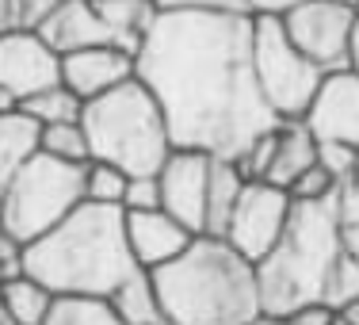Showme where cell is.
<instances>
[{
    "instance_id": "cell-35",
    "label": "cell",
    "mask_w": 359,
    "mask_h": 325,
    "mask_svg": "<svg viewBox=\"0 0 359 325\" xmlns=\"http://www.w3.org/2000/svg\"><path fill=\"white\" fill-rule=\"evenodd\" d=\"M23 27V4L20 0H0V35Z\"/></svg>"
},
{
    "instance_id": "cell-21",
    "label": "cell",
    "mask_w": 359,
    "mask_h": 325,
    "mask_svg": "<svg viewBox=\"0 0 359 325\" xmlns=\"http://www.w3.org/2000/svg\"><path fill=\"white\" fill-rule=\"evenodd\" d=\"M35 150H39V126L27 115H0V192Z\"/></svg>"
},
{
    "instance_id": "cell-9",
    "label": "cell",
    "mask_w": 359,
    "mask_h": 325,
    "mask_svg": "<svg viewBox=\"0 0 359 325\" xmlns=\"http://www.w3.org/2000/svg\"><path fill=\"white\" fill-rule=\"evenodd\" d=\"M290 211H294L290 192H283V187H276L268 180H245L222 237H226L245 260L256 264L276 249V241L283 237Z\"/></svg>"
},
{
    "instance_id": "cell-36",
    "label": "cell",
    "mask_w": 359,
    "mask_h": 325,
    "mask_svg": "<svg viewBox=\"0 0 359 325\" xmlns=\"http://www.w3.org/2000/svg\"><path fill=\"white\" fill-rule=\"evenodd\" d=\"M12 272H20V253H12V249H0V284H4Z\"/></svg>"
},
{
    "instance_id": "cell-43",
    "label": "cell",
    "mask_w": 359,
    "mask_h": 325,
    "mask_svg": "<svg viewBox=\"0 0 359 325\" xmlns=\"http://www.w3.org/2000/svg\"><path fill=\"white\" fill-rule=\"evenodd\" d=\"M0 249H12V253H20V249H15V245L8 241V237H4V230H0Z\"/></svg>"
},
{
    "instance_id": "cell-16",
    "label": "cell",
    "mask_w": 359,
    "mask_h": 325,
    "mask_svg": "<svg viewBox=\"0 0 359 325\" xmlns=\"http://www.w3.org/2000/svg\"><path fill=\"white\" fill-rule=\"evenodd\" d=\"M313 165H318V138L306 131L302 119H279L276 145H271L268 168H264L260 180H268V184H276L287 192V187Z\"/></svg>"
},
{
    "instance_id": "cell-13",
    "label": "cell",
    "mask_w": 359,
    "mask_h": 325,
    "mask_svg": "<svg viewBox=\"0 0 359 325\" xmlns=\"http://www.w3.org/2000/svg\"><path fill=\"white\" fill-rule=\"evenodd\" d=\"M138 77V62H134L130 50H118L104 42V46H84L73 50V54H62V84L69 92L88 104V100H100L104 92L118 88L123 81Z\"/></svg>"
},
{
    "instance_id": "cell-3",
    "label": "cell",
    "mask_w": 359,
    "mask_h": 325,
    "mask_svg": "<svg viewBox=\"0 0 359 325\" xmlns=\"http://www.w3.org/2000/svg\"><path fill=\"white\" fill-rule=\"evenodd\" d=\"M168 325H249L260 318L256 268L226 237L195 234L176 260L149 272Z\"/></svg>"
},
{
    "instance_id": "cell-2",
    "label": "cell",
    "mask_w": 359,
    "mask_h": 325,
    "mask_svg": "<svg viewBox=\"0 0 359 325\" xmlns=\"http://www.w3.org/2000/svg\"><path fill=\"white\" fill-rule=\"evenodd\" d=\"M20 268L57 298H111L138 268L126 245V215L118 207L81 203L54 230L23 245Z\"/></svg>"
},
{
    "instance_id": "cell-45",
    "label": "cell",
    "mask_w": 359,
    "mask_h": 325,
    "mask_svg": "<svg viewBox=\"0 0 359 325\" xmlns=\"http://www.w3.org/2000/svg\"><path fill=\"white\" fill-rule=\"evenodd\" d=\"M348 4H355V8H359V0H348Z\"/></svg>"
},
{
    "instance_id": "cell-39",
    "label": "cell",
    "mask_w": 359,
    "mask_h": 325,
    "mask_svg": "<svg viewBox=\"0 0 359 325\" xmlns=\"http://www.w3.org/2000/svg\"><path fill=\"white\" fill-rule=\"evenodd\" d=\"M337 318H340V321H344V325H359V298H355V303H348V306H344V310H340V314H337Z\"/></svg>"
},
{
    "instance_id": "cell-33",
    "label": "cell",
    "mask_w": 359,
    "mask_h": 325,
    "mask_svg": "<svg viewBox=\"0 0 359 325\" xmlns=\"http://www.w3.org/2000/svg\"><path fill=\"white\" fill-rule=\"evenodd\" d=\"M290 4H298V0H233V8L237 12H245V15H283Z\"/></svg>"
},
{
    "instance_id": "cell-40",
    "label": "cell",
    "mask_w": 359,
    "mask_h": 325,
    "mask_svg": "<svg viewBox=\"0 0 359 325\" xmlns=\"http://www.w3.org/2000/svg\"><path fill=\"white\" fill-rule=\"evenodd\" d=\"M42 325H69V318H65V303H62V298H57V306H54V314H50V318H46V321H42Z\"/></svg>"
},
{
    "instance_id": "cell-18",
    "label": "cell",
    "mask_w": 359,
    "mask_h": 325,
    "mask_svg": "<svg viewBox=\"0 0 359 325\" xmlns=\"http://www.w3.org/2000/svg\"><path fill=\"white\" fill-rule=\"evenodd\" d=\"M96 12L111 35V46L130 50V54H138V46L149 35L153 20H157L153 0H96Z\"/></svg>"
},
{
    "instance_id": "cell-44",
    "label": "cell",
    "mask_w": 359,
    "mask_h": 325,
    "mask_svg": "<svg viewBox=\"0 0 359 325\" xmlns=\"http://www.w3.org/2000/svg\"><path fill=\"white\" fill-rule=\"evenodd\" d=\"M0 325H12V321H8V318H4V310H0Z\"/></svg>"
},
{
    "instance_id": "cell-4",
    "label": "cell",
    "mask_w": 359,
    "mask_h": 325,
    "mask_svg": "<svg viewBox=\"0 0 359 325\" xmlns=\"http://www.w3.org/2000/svg\"><path fill=\"white\" fill-rule=\"evenodd\" d=\"M348 249L332 203H294L283 237L264 260H256L260 314L283 318L306 303H321L332 264Z\"/></svg>"
},
{
    "instance_id": "cell-37",
    "label": "cell",
    "mask_w": 359,
    "mask_h": 325,
    "mask_svg": "<svg viewBox=\"0 0 359 325\" xmlns=\"http://www.w3.org/2000/svg\"><path fill=\"white\" fill-rule=\"evenodd\" d=\"M0 115H20V96L0 84Z\"/></svg>"
},
{
    "instance_id": "cell-30",
    "label": "cell",
    "mask_w": 359,
    "mask_h": 325,
    "mask_svg": "<svg viewBox=\"0 0 359 325\" xmlns=\"http://www.w3.org/2000/svg\"><path fill=\"white\" fill-rule=\"evenodd\" d=\"M359 150L355 145H344V142H318V165L325 168V173L337 176V184L344 180L348 173H352Z\"/></svg>"
},
{
    "instance_id": "cell-11",
    "label": "cell",
    "mask_w": 359,
    "mask_h": 325,
    "mask_svg": "<svg viewBox=\"0 0 359 325\" xmlns=\"http://www.w3.org/2000/svg\"><path fill=\"white\" fill-rule=\"evenodd\" d=\"M302 123L318 142H344L359 150V73L348 65L325 73L310 107L302 111Z\"/></svg>"
},
{
    "instance_id": "cell-38",
    "label": "cell",
    "mask_w": 359,
    "mask_h": 325,
    "mask_svg": "<svg viewBox=\"0 0 359 325\" xmlns=\"http://www.w3.org/2000/svg\"><path fill=\"white\" fill-rule=\"evenodd\" d=\"M348 69L359 73V20H355V27H352V42H348Z\"/></svg>"
},
{
    "instance_id": "cell-23",
    "label": "cell",
    "mask_w": 359,
    "mask_h": 325,
    "mask_svg": "<svg viewBox=\"0 0 359 325\" xmlns=\"http://www.w3.org/2000/svg\"><path fill=\"white\" fill-rule=\"evenodd\" d=\"M126 180L130 173H123L111 161H84V203H100V207H118L123 211V195H126Z\"/></svg>"
},
{
    "instance_id": "cell-14",
    "label": "cell",
    "mask_w": 359,
    "mask_h": 325,
    "mask_svg": "<svg viewBox=\"0 0 359 325\" xmlns=\"http://www.w3.org/2000/svg\"><path fill=\"white\" fill-rule=\"evenodd\" d=\"M126 215V245H130L134 264L145 272L161 268V264L176 260L187 245L195 241V234L180 218H172L165 207L153 211H123Z\"/></svg>"
},
{
    "instance_id": "cell-47",
    "label": "cell",
    "mask_w": 359,
    "mask_h": 325,
    "mask_svg": "<svg viewBox=\"0 0 359 325\" xmlns=\"http://www.w3.org/2000/svg\"><path fill=\"white\" fill-rule=\"evenodd\" d=\"M337 325H344V321H340V318H337Z\"/></svg>"
},
{
    "instance_id": "cell-25",
    "label": "cell",
    "mask_w": 359,
    "mask_h": 325,
    "mask_svg": "<svg viewBox=\"0 0 359 325\" xmlns=\"http://www.w3.org/2000/svg\"><path fill=\"white\" fill-rule=\"evenodd\" d=\"M359 298V256L352 249L340 253V260L332 264L329 279H325V291H321V303L332 306V310H344L348 303H355Z\"/></svg>"
},
{
    "instance_id": "cell-32",
    "label": "cell",
    "mask_w": 359,
    "mask_h": 325,
    "mask_svg": "<svg viewBox=\"0 0 359 325\" xmlns=\"http://www.w3.org/2000/svg\"><path fill=\"white\" fill-rule=\"evenodd\" d=\"M153 4L157 12H218V8H233V0H153Z\"/></svg>"
},
{
    "instance_id": "cell-41",
    "label": "cell",
    "mask_w": 359,
    "mask_h": 325,
    "mask_svg": "<svg viewBox=\"0 0 359 325\" xmlns=\"http://www.w3.org/2000/svg\"><path fill=\"white\" fill-rule=\"evenodd\" d=\"M344 241H348V249H352V253L359 256V226H352V230H344Z\"/></svg>"
},
{
    "instance_id": "cell-31",
    "label": "cell",
    "mask_w": 359,
    "mask_h": 325,
    "mask_svg": "<svg viewBox=\"0 0 359 325\" xmlns=\"http://www.w3.org/2000/svg\"><path fill=\"white\" fill-rule=\"evenodd\" d=\"M279 325H337V310L325 303H306L279 318Z\"/></svg>"
},
{
    "instance_id": "cell-42",
    "label": "cell",
    "mask_w": 359,
    "mask_h": 325,
    "mask_svg": "<svg viewBox=\"0 0 359 325\" xmlns=\"http://www.w3.org/2000/svg\"><path fill=\"white\" fill-rule=\"evenodd\" d=\"M249 325H279V318H268V314H260V318H252Z\"/></svg>"
},
{
    "instance_id": "cell-26",
    "label": "cell",
    "mask_w": 359,
    "mask_h": 325,
    "mask_svg": "<svg viewBox=\"0 0 359 325\" xmlns=\"http://www.w3.org/2000/svg\"><path fill=\"white\" fill-rule=\"evenodd\" d=\"M69 325H126L107 298H62Z\"/></svg>"
},
{
    "instance_id": "cell-8",
    "label": "cell",
    "mask_w": 359,
    "mask_h": 325,
    "mask_svg": "<svg viewBox=\"0 0 359 325\" xmlns=\"http://www.w3.org/2000/svg\"><path fill=\"white\" fill-rule=\"evenodd\" d=\"M355 20L359 8L348 0H298L279 15L287 39L325 73L348 65V42H352Z\"/></svg>"
},
{
    "instance_id": "cell-12",
    "label": "cell",
    "mask_w": 359,
    "mask_h": 325,
    "mask_svg": "<svg viewBox=\"0 0 359 325\" xmlns=\"http://www.w3.org/2000/svg\"><path fill=\"white\" fill-rule=\"evenodd\" d=\"M0 84L20 96V104L35 92L62 84V54L46 46V39L31 27L0 35Z\"/></svg>"
},
{
    "instance_id": "cell-27",
    "label": "cell",
    "mask_w": 359,
    "mask_h": 325,
    "mask_svg": "<svg viewBox=\"0 0 359 325\" xmlns=\"http://www.w3.org/2000/svg\"><path fill=\"white\" fill-rule=\"evenodd\" d=\"M287 192H290V199H294V203H329L332 192H337V176L325 173L321 165H313V168H306V173L298 176Z\"/></svg>"
},
{
    "instance_id": "cell-10",
    "label": "cell",
    "mask_w": 359,
    "mask_h": 325,
    "mask_svg": "<svg viewBox=\"0 0 359 325\" xmlns=\"http://www.w3.org/2000/svg\"><path fill=\"white\" fill-rule=\"evenodd\" d=\"M210 153L203 150H176L157 168L161 180V207L180 218L191 234H203L207 222V187H210Z\"/></svg>"
},
{
    "instance_id": "cell-1",
    "label": "cell",
    "mask_w": 359,
    "mask_h": 325,
    "mask_svg": "<svg viewBox=\"0 0 359 325\" xmlns=\"http://www.w3.org/2000/svg\"><path fill=\"white\" fill-rule=\"evenodd\" d=\"M134 62L180 150L237 161L279 123L252 73V15L245 12H157Z\"/></svg>"
},
{
    "instance_id": "cell-46",
    "label": "cell",
    "mask_w": 359,
    "mask_h": 325,
    "mask_svg": "<svg viewBox=\"0 0 359 325\" xmlns=\"http://www.w3.org/2000/svg\"><path fill=\"white\" fill-rule=\"evenodd\" d=\"M157 325H168V321H157Z\"/></svg>"
},
{
    "instance_id": "cell-19",
    "label": "cell",
    "mask_w": 359,
    "mask_h": 325,
    "mask_svg": "<svg viewBox=\"0 0 359 325\" xmlns=\"http://www.w3.org/2000/svg\"><path fill=\"white\" fill-rule=\"evenodd\" d=\"M107 303L115 306V314L126 325H157V321H168L165 318V306H161V295H157V284H153V276L145 268H134L123 284L111 291Z\"/></svg>"
},
{
    "instance_id": "cell-24",
    "label": "cell",
    "mask_w": 359,
    "mask_h": 325,
    "mask_svg": "<svg viewBox=\"0 0 359 325\" xmlns=\"http://www.w3.org/2000/svg\"><path fill=\"white\" fill-rule=\"evenodd\" d=\"M39 150L50 153L57 161H69V165H84L92 157L88 153V134L81 123H50L39 126Z\"/></svg>"
},
{
    "instance_id": "cell-20",
    "label": "cell",
    "mask_w": 359,
    "mask_h": 325,
    "mask_svg": "<svg viewBox=\"0 0 359 325\" xmlns=\"http://www.w3.org/2000/svg\"><path fill=\"white\" fill-rule=\"evenodd\" d=\"M245 187V176L237 168V161L215 157L210 161V187H207V222H203V234L222 237L226 234V222L233 215V203Z\"/></svg>"
},
{
    "instance_id": "cell-34",
    "label": "cell",
    "mask_w": 359,
    "mask_h": 325,
    "mask_svg": "<svg viewBox=\"0 0 359 325\" xmlns=\"http://www.w3.org/2000/svg\"><path fill=\"white\" fill-rule=\"evenodd\" d=\"M20 4H23V27L35 31L57 4H65V0H20Z\"/></svg>"
},
{
    "instance_id": "cell-28",
    "label": "cell",
    "mask_w": 359,
    "mask_h": 325,
    "mask_svg": "<svg viewBox=\"0 0 359 325\" xmlns=\"http://www.w3.org/2000/svg\"><path fill=\"white\" fill-rule=\"evenodd\" d=\"M329 203H332V211H337V218H340V226H344V230L359 226V157H355L352 173L337 184V192H332Z\"/></svg>"
},
{
    "instance_id": "cell-17",
    "label": "cell",
    "mask_w": 359,
    "mask_h": 325,
    "mask_svg": "<svg viewBox=\"0 0 359 325\" xmlns=\"http://www.w3.org/2000/svg\"><path fill=\"white\" fill-rule=\"evenodd\" d=\"M54 306L57 295L46 284H39L35 276H27L23 268L0 284V310L12 325H42L54 314Z\"/></svg>"
},
{
    "instance_id": "cell-22",
    "label": "cell",
    "mask_w": 359,
    "mask_h": 325,
    "mask_svg": "<svg viewBox=\"0 0 359 325\" xmlns=\"http://www.w3.org/2000/svg\"><path fill=\"white\" fill-rule=\"evenodd\" d=\"M84 100L69 92L65 84H50V88L35 92L20 104V115H27L35 126H50V123H81Z\"/></svg>"
},
{
    "instance_id": "cell-6",
    "label": "cell",
    "mask_w": 359,
    "mask_h": 325,
    "mask_svg": "<svg viewBox=\"0 0 359 325\" xmlns=\"http://www.w3.org/2000/svg\"><path fill=\"white\" fill-rule=\"evenodd\" d=\"M84 203V165H69L35 150L0 192V230L23 249L27 241L54 230Z\"/></svg>"
},
{
    "instance_id": "cell-15",
    "label": "cell",
    "mask_w": 359,
    "mask_h": 325,
    "mask_svg": "<svg viewBox=\"0 0 359 325\" xmlns=\"http://www.w3.org/2000/svg\"><path fill=\"white\" fill-rule=\"evenodd\" d=\"M35 31L46 39L50 50H57V54H73V50L111 42L104 20H100V12H96V0H65V4H57Z\"/></svg>"
},
{
    "instance_id": "cell-7",
    "label": "cell",
    "mask_w": 359,
    "mask_h": 325,
    "mask_svg": "<svg viewBox=\"0 0 359 325\" xmlns=\"http://www.w3.org/2000/svg\"><path fill=\"white\" fill-rule=\"evenodd\" d=\"M252 73L264 104L276 111V119H302V111L310 107L325 77V69H318L287 39L279 15H256L252 20Z\"/></svg>"
},
{
    "instance_id": "cell-5",
    "label": "cell",
    "mask_w": 359,
    "mask_h": 325,
    "mask_svg": "<svg viewBox=\"0 0 359 325\" xmlns=\"http://www.w3.org/2000/svg\"><path fill=\"white\" fill-rule=\"evenodd\" d=\"M81 126L88 134L92 157L111 161L130 176L157 173L165 157L176 150L165 111L138 77L104 92L100 100H88L81 111Z\"/></svg>"
},
{
    "instance_id": "cell-29",
    "label": "cell",
    "mask_w": 359,
    "mask_h": 325,
    "mask_svg": "<svg viewBox=\"0 0 359 325\" xmlns=\"http://www.w3.org/2000/svg\"><path fill=\"white\" fill-rule=\"evenodd\" d=\"M161 207V180L157 173H142L126 180V195H123V211H153Z\"/></svg>"
}]
</instances>
